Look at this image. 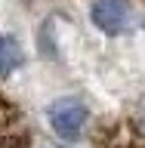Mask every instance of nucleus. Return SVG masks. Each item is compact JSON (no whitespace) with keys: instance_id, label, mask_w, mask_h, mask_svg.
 <instances>
[{"instance_id":"obj_1","label":"nucleus","mask_w":145,"mask_h":148,"mask_svg":"<svg viewBox=\"0 0 145 148\" xmlns=\"http://www.w3.org/2000/svg\"><path fill=\"white\" fill-rule=\"evenodd\" d=\"M87 117H90V111L83 105L80 99H56L49 105V123L53 130L59 133L62 139H77L87 127Z\"/></svg>"},{"instance_id":"obj_2","label":"nucleus","mask_w":145,"mask_h":148,"mask_svg":"<svg viewBox=\"0 0 145 148\" xmlns=\"http://www.w3.org/2000/svg\"><path fill=\"white\" fill-rule=\"evenodd\" d=\"M96 148H145V130L133 120H111L96 130Z\"/></svg>"},{"instance_id":"obj_3","label":"nucleus","mask_w":145,"mask_h":148,"mask_svg":"<svg viewBox=\"0 0 145 148\" xmlns=\"http://www.w3.org/2000/svg\"><path fill=\"white\" fill-rule=\"evenodd\" d=\"M90 18L105 34H120L130 25V6L127 0H96L90 6Z\"/></svg>"},{"instance_id":"obj_4","label":"nucleus","mask_w":145,"mask_h":148,"mask_svg":"<svg viewBox=\"0 0 145 148\" xmlns=\"http://www.w3.org/2000/svg\"><path fill=\"white\" fill-rule=\"evenodd\" d=\"M3 145L6 148H25L28 145V127H25V117L16 111L12 102H3Z\"/></svg>"},{"instance_id":"obj_5","label":"nucleus","mask_w":145,"mask_h":148,"mask_svg":"<svg viewBox=\"0 0 145 148\" xmlns=\"http://www.w3.org/2000/svg\"><path fill=\"white\" fill-rule=\"evenodd\" d=\"M19 65H22V49H19L16 37H12V34H3V43H0V74L9 77Z\"/></svg>"}]
</instances>
